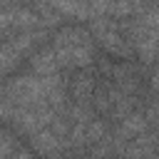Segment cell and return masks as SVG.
<instances>
[{
  "mask_svg": "<svg viewBox=\"0 0 159 159\" xmlns=\"http://www.w3.org/2000/svg\"><path fill=\"white\" fill-rule=\"evenodd\" d=\"M75 45H89V35L77 27H65L55 35V47H75Z\"/></svg>",
  "mask_w": 159,
  "mask_h": 159,
  "instance_id": "cell-1",
  "label": "cell"
},
{
  "mask_svg": "<svg viewBox=\"0 0 159 159\" xmlns=\"http://www.w3.org/2000/svg\"><path fill=\"white\" fill-rule=\"evenodd\" d=\"M60 139H62V137H57L55 132H45V129H40V132H35L32 144H35L37 152H42V154H52V152H57V149L62 147Z\"/></svg>",
  "mask_w": 159,
  "mask_h": 159,
  "instance_id": "cell-2",
  "label": "cell"
},
{
  "mask_svg": "<svg viewBox=\"0 0 159 159\" xmlns=\"http://www.w3.org/2000/svg\"><path fill=\"white\" fill-rule=\"evenodd\" d=\"M32 67L40 72V75H52L55 70H57V57H55V52H40V55H35V60H32Z\"/></svg>",
  "mask_w": 159,
  "mask_h": 159,
  "instance_id": "cell-3",
  "label": "cell"
},
{
  "mask_svg": "<svg viewBox=\"0 0 159 159\" xmlns=\"http://www.w3.org/2000/svg\"><path fill=\"white\" fill-rule=\"evenodd\" d=\"M147 127V119L142 114H129L124 122H122V132L124 137H139V132H144Z\"/></svg>",
  "mask_w": 159,
  "mask_h": 159,
  "instance_id": "cell-4",
  "label": "cell"
},
{
  "mask_svg": "<svg viewBox=\"0 0 159 159\" xmlns=\"http://www.w3.org/2000/svg\"><path fill=\"white\" fill-rule=\"evenodd\" d=\"M17 60H20V52L12 45H2L0 47V75L7 72V70H12L17 65Z\"/></svg>",
  "mask_w": 159,
  "mask_h": 159,
  "instance_id": "cell-5",
  "label": "cell"
},
{
  "mask_svg": "<svg viewBox=\"0 0 159 159\" xmlns=\"http://www.w3.org/2000/svg\"><path fill=\"white\" fill-rule=\"evenodd\" d=\"M70 52H72L75 67H87L92 62V45H75V47H70Z\"/></svg>",
  "mask_w": 159,
  "mask_h": 159,
  "instance_id": "cell-6",
  "label": "cell"
},
{
  "mask_svg": "<svg viewBox=\"0 0 159 159\" xmlns=\"http://www.w3.org/2000/svg\"><path fill=\"white\" fill-rule=\"evenodd\" d=\"M35 25H40V17H37L35 12H30V10H17V12H15V27L30 30V27H35Z\"/></svg>",
  "mask_w": 159,
  "mask_h": 159,
  "instance_id": "cell-7",
  "label": "cell"
},
{
  "mask_svg": "<svg viewBox=\"0 0 159 159\" xmlns=\"http://www.w3.org/2000/svg\"><path fill=\"white\" fill-rule=\"evenodd\" d=\"M102 134H104V127H102L99 122H89V124H87V139L99 142V139H102Z\"/></svg>",
  "mask_w": 159,
  "mask_h": 159,
  "instance_id": "cell-8",
  "label": "cell"
},
{
  "mask_svg": "<svg viewBox=\"0 0 159 159\" xmlns=\"http://www.w3.org/2000/svg\"><path fill=\"white\" fill-rule=\"evenodd\" d=\"M10 152H12V142H10V137H7V134H0V159H7Z\"/></svg>",
  "mask_w": 159,
  "mask_h": 159,
  "instance_id": "cell-9",
  "label": "cell"
},
{
  "mask_svg": "<svg viewBox=\"0 0 159 159\" xmlns=\"http://www.w3.org/2000/svg\"><path fill=\"white\" fill-rule=\"evenodd\" d=\"M7 25H15V12H0V27H7Z\"/></svg>",
  "mask_w": 159,
  "mask_h": 159,
  "instance_id": "cell-10",
  "label": "cell"
},
{
  "mask_svg": "<svg viewBox=\"0 0 159 159\" xmlns=\"http://www.w3.org/2000/svg\"><path fill=\"white\" fill-rule=\"evenodd\" d=\"M65 2H70V0H50L52 7H60V5H65Z\"/></svg>",
  "mask_w": 159,
  "mask_h": 159,
  "instance_id": "cell-11",
  "label": "cell"
}]
</instances>
